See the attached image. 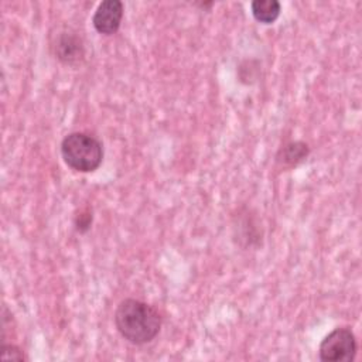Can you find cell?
I'll list each match as a JSON object with an SVG mask.
<instances>
[{
    "label": "cell",
    "mask_w": 362,
    "mask_h": 362,
    "mask_svg": "<svg viewBox=\"0 0 362 362\" xmlns=\"http://www.w3.org/2000/svg\"><path fill=\"white\" fill-rule=\"evenodd\" d=\"M113 320L117 332L134 345L151 342L161 329L158 311L153 305L136 298L120 301Z\"/></svg>",
    "instance_id": "6da1fadb"
},
{
    "label": "cell",
    "mask_w": 362,
    "mask_h": 362,
    "mask_svg": "<svg viewBox=\"0 0 362 362\" xmlns=\"http://www.w3.org/2000/svg\"><path fill=\"white\" fill-rule=\"evenodd\" d=\"M61 156L64 163L78 173L95 171L103 160V146L92 134L74 132L61 141Z\"/></svg>",
    "instance_id": "7a4b0ae2"
},
{
    "label": "cell",
    "mask_w": 362,
    "mask_h": 362,
    "mask_svg": "<svg viewBox=\"0 0 362 362\" xmlns=\"http://www.w3.org/2000/svg\"><path fill=\"white\" fill-rule=\"evenodd\" d=\"M356 338L348 327L332 329L320 344L318 355L324 362H351L356 355Z\"/></svg>",
    "instance_id": "3957f363"
},
{
    "label": "cell",
    "mask_w": 362,
    "mask_h": 362,
    "mask_svg": "<svg viewBox=\"0 0 362 362\" xmlns=\"http://www.w3.org/2000/svg\"><path fill=\"white\" fill-rule=\"evenodd\" d=\"M123 18V3L120 0H105L96 7L92 24L99 34L112 35L115 34Z\"/></svg>",
    "instance_id": "277c9868"
},
{
    "label": "cell",
    "mask_w": 362,
    "mask_h": 362,
    "mask_svg": "<svg viewBox=\"0 0 362 362\" xmlns=\"http://www.w3.org/2000/svg\"><path fill=\"white\" fill-rule=\"evenodd\" d=\"M55 57L65 65H78L85 58L82 38L76 33L65 31L58 34L54 44Z\"/></svg>",
    "instance_id": "5b68a950"
},
{
    "label": "cell",
    "mask_w": 362,
    "mask_h": 362,
    "mask_svg": "<svg viewBox=\"0 0 362 362\" xmlns=\"http://www.w3.org/2000/svg\"><path fill=\"white\" fill-rule=\"evenodd\" d=\"M253 17L263 24H272L280 16L281 6L277 0H255L250 3Z\"/></svg>",
    "instance_id": "8992f818"
},
{
    "label": "cell",
    "mask_w": 362,
    "mask_h": 362,
    "mask_svg": "<svg viewBox=\"0 0 362 362\" xmlns=\"http://www.w3.org/2000/svg\"><path fill=\"white\" fill-rule=\"evenodd\" d=\"M310 154V148L304 141H291L281 150L280 160L287 165H297Z\"/></svg>",
    "instance_id": "52a82bcc"
},
{
    "label": "cell",
    "mask_w": 362,
    "mask_h": 362,
    "mask_svg": "<svg viewBox=\"0 0 362 362\" xmlns=\"http://www.w3.org/2000/svg\"><path fill=\"white\" fill-rule=\"evenodd\" d=\"M90 223H92V212L88 208L81 209L79 214L75 215L74 225L78 232H81V233L86 232L90 228Z\"/></svg>",
    "instance_id": "ba28073f"
},
{
    "label": "cell",
    "mask_w": 362,
    "mask_h": 362,
    "mask_svg": "<svg viewBox=\"0 0 362 362\" xmlns=\"http://www.w3.org/2000/svg\"><path fill=\"white\" fill-rule=\"evenodd\" d=\"M1 359L3 361H24L25 356L17 345L3 344V346H1Z\"/></svg>",
    "instance_id": "9c48e42d"
}]
</instances>
